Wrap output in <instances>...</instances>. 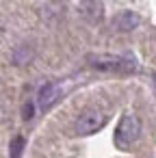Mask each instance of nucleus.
Returning a JSON list of instances; mask_svg holds the SVG:
<instances>
[{
	"label": "nucleus",
	"mask_w": 156,
	"mask_h": 158,
	"mask_svg": "<svg viewBox=\"0 0 156 158\" xmlns=\"http://www.w3.org/2000/svg\"><path fill=\"white\" fill-rule=\"evenodd\" d=\"M141 134V121L134 115H124L117 130H115V145L121 149H128Z\"/></svg>",
	"instance_id": "nucleus-1"
},
{
	"label": "nucleus",
	"mask_w": 156,
	"mask_h": 158,
	"mask_svg": "<svg viewBox=\"0 0 156 158\" xmlns=\"http://www.w3.org/2000/svg\"><path fill=\"white\" fill-rule=\"evenodd\" d=\"M33 113H35V106H33L31 102H28V104H24V110H22V117H24V119H31V117H33Z\"/></svg>",
	"instance_id": "nucleus-8"
},
{
	"label": "nucleus",
	"mask_w": 156,
	"mask_h": 158,
	"mask_svg": "<svg viewBox=\"0 0 156 158\" xmlns=\"http://www.w3.org/2000/svg\"><path fill=\"white\" fill-rule=\"evenodd\" d=\"M104 121H106V115L104 113H100L98 108H89V110H85L80 117H78V121H76V134H93V132H98L102 126H104Z\"/></svg>",
	"instance_id": "nucleus-2"
},
{
	"label": "nucleus",
	"mask_w": 156,
	"mask_h": 158,
	"mask_svg": "<svg viewBox=\"0 0 156 158\" xmlns=\"http://www.w3.org/2000/svg\"><path fill=\"white\" fill-rule=\"evenodd\" d=\"M0 117H2V106H0Z\"/></svg>",
	"instance_id": "nucleus-9"
},
{
	"label": "nucleus",
	"mask_w": 156,
	"mask_h": 158,
	"mask_svg": "<svg viewBox=\"0 0 156 158\" xmlns=\"http://www.w3.org/2000/svg\"><path fill=\"white\" fill-rule=\"evenodd\" d=\"M78 9H80V15L89 22H98L102 18V2L100 0H82Z\"/></svg>",
	"instance_id": "nucleus-5"
},
{
	"label": "nucleus",
	"mask_w": 156,
	"mask_h": 158,
	"mask_svg": "<svg viewBox=\"0 0 156 158\" xmlns=\"http://www.w3.org/2000/svg\"><path fill=\"white\" fill-rule=\"evenodd\" d=\"M89 61L95 69H102V72H132L134 69V63L121 56H93Z\"/></svg>",
	"instance_id": "nucleus-3"
},
{
	"label": "nucleus",
	"mask_w": 156,
	"mask_h": 158,
	"mask_svg": "<svg viewBox=\"0 0 156 158\" xmlns=\"http://www.w3.org/2000/svg\"><path fill=\"white\" fill-rule=\"evenodd\" d=\"M139 22H141V20H139L137 13H132V11H121V13L113 20V26H115L119 33H128V31L137 28Z\"/></svg>",
	"instance_id": "nucleus-4"
},
{
	"label": "nucleus",
	"mask_w": 156,
	"mask_h": 158,
	"mask_svg": "<svg viewBox=\"0 0 156 158\" xmlns=\"http://www.w3.org/2000/svg\"><path fill=\"white\" fill-rule=\"evenodd\" d=\"M22 149H24V136H15L9 145V156L11 158H20L22 156Z\"/></svg>",
	"instance_id": "nucleus-7"
},
{
	"label": "nucleus",
	"mask_w": 156,
	"mask_h": 158,
	"mask_svg": "<svg viewBox=\"0 0 156 158\" xmlns=\"http://www.w3.org/2000/svg\"><path fill=\"white\" fill-rule=\"evenodd\" d=\"M154 82H156V76H154Z\"/></svg>",
	"instance_id": "nucleus-10"
},
{
	"label": "nucleus",
	"mask_w": 156,
	"mask_h": 158,
	"mask_svg": "<svg viewBox=\"0 0 156 158\" xmlns=\"http://www.w3.org/2000/svg\"><path fill=\"white\" fill-rule=\"evenodd\" d=\"M57 95H59V87H57V85H46V87H41V91H39V104H41L44 108H48V106L54 104Z\"/></svg>",
	"instance_id": "nucleus-6"
}]
</instances>
